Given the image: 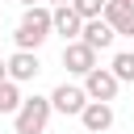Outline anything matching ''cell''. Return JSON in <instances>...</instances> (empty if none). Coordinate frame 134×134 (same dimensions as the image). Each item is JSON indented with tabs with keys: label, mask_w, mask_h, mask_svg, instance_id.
Wrapping results in <instances>:
<instances>
[{
	"label": "cell",
	"mask_w": 134,
	"mask_h": 134,
	"mask_svg": "<svg viewBox=\"0 0 134 134\" xmlns=\"http://www.w3.org/2000/svg\"><path fill=\"white\" fill-rule=\"evenodd\" d=\"M50 38V8L46 4H34V8H25V17H21V25L13 29V42H17V50H34L38 54V46Z\"/></svg>",
	"instance_id": "cell-1"
},
{
	"label": "cell",
	"mask_w": 134,
	"mask_h": 134,
	"mask_svg": "<svg viewBox=\"0 0 134 134\" xmlns=\"http://www.w3.org/2000/svg\"><path fill=\"white\" fill-rule=\"evenodd\" d=\"M46 121H50V100L46 96H25L21 100V109L13 113V126H17V134H42L46 130Z\"/></svg>",
	"instance_id": "cell-2"
},
{
	"label": "cell",
	"mask_w": 134,
	"mask_h": 134,
	"mask_svg": "<svg viewBox=\"0 0 134 134\" xmlns=\"http://www.w3.org/2000/svg\"><path fill=\"white\" fill-rule=\"evenodd\" d=\"M80 88H84V96H88V100L113 105V96H117V88H121V84L109 75V67H92V71L84 75V84H80Z\"/></svg>",
	"instance_id": "cell-3"
},
{
	"label": "cell",
	"mask_w": 134,
	"mask_h": 134,
	"mask_svg": "<svg viewBox=\"0 0 134 134\" xmlns=\"http://www.w3.org/2000/svg\"><path fill=\"white\" fill-rule=\"evenodd\" d=\"M46 100H50V113H67V117H80V109L88 105L84 88H80V84H67V80H63V84H59Z\"/></svg>",
	"instance_id": "cell-4"
},
{
	"label": "cell",
	"mask_w": 134,
	"mask_h": 134,
	"mask_svg": "<svg viewBox=\"0 0 134 134\" xmlns=\"http://www.w3.org/2000/svg\"><path fill=\"white\" fill-rule=\"evenodd\" d=\"M38 71H42V63H38L34 50H13V54L4 59V75H8L13 84H29V80H38Z\"/></svg>",
	"instance_id": "cell-5"
},
{
	"label": "cell",
	"mask_w": 134,
	"mask_h": 134,
	"mask_svg": "<svg viewBox=\"0 0 134 134\" xmlns=\"http://www.w3.org/2000/svg\"><path fill=\"white\" fill-rule=\"evenodd\" d=\"M63 67H67L71 75H80V80H84V75L96 67V50H88V46L75 38V42H67V46H63Z\"/></svg>",
	"instance_id": "cell-6"
},
{
	"label": "cell",
	"mask_w": 134,
	"mask_h": 134,
	"mask_svg": "<svg viewBox=\"0 0 134 134\" xmlns=\"http://www.w3.org/2000/svg\"><path fill=\"white\" fill-rule=\"evenodd\" d=\"M80 126H84L88 134H105V130L113 126V105H100V100H88V105L80 109Z\"/></svg>",
	"instance_id": "cell-7"
},
{
	"label": "cell",
	"mask_w": 134,
	"mask_h": 134,
	"mask_svg": "<svg viewBox=\"0 0 134 134\" xmlns=\"http://www.w3.org/2000/svg\"><path fill=\"white\" fill-rule=\"evenodd\" d=\"M100 21H105L113 34H130V38H134V8H126L121 0H105Z\"/></svg>",
	"instance_id": "cell-8"
},
{
	"label": "cell",
	"mask_w": 134,
	"mask_h": 134,
	"mask_svg": "<svg viewBox=\"0 0 134 134\" xmlns=\"http://www.w3.org/2000/svg\"><path fill=\"white\" fill-rule=\"evenodd\" d=\"M113 38H117V34H113L100 17H92V21H84V25H80V42H84L88 50H109V46H113Z\"/></svg>",
	"instance_id": "cell-9"
},
{
	"label": "cell",
	"mask_w": 134,
	"mask_h": 134,
	"mask_svg": "<svg viewBox=\"0 0 134 134\" xmlns=\"http://www.w3.org/2000/svg\"><path fill=\"white\" fill-rule=\"evenodd\" d=\"M80 17L71 13V4H59V8H50V34H63L67 42H75L80 38Z\"/></svg>",
	"instance_id": "cell-10"
},
{
	"label": "cell",
	"mask_w": 134,
	"mask_h": 134,
	"mask_svg": "<svg viewBox=\"0 0 134 134\" xmlns=\"http://www.w3.org/2000/svg\"><path fill=\"white\" fill-rule=\"evenodd\" d=\"M109 75L117 84H134V50H117L113 63H109Z\"/></svg>",
	"instance_id": "cell-11"
},
{
	"label": "cell",
	"mask_w": 134,
	"mask_h": 134,
	"mask_svg": "<svg viewBox=\"0 0 134 134\" xmlns=\"http://www.w3.org/2000/svg\"><path fill=\"white\" fill-rule=\"evenodd\" d=\"M21 100H25V96H21V84L4 80V84H0V113H17Z\"/></svg>",
	"instance_id": "cell-12"
},
{
	"label": "cell",
	"mask_w": 134,
	"mask_h": 134,
	"mask_svg": "<svg viewBox=\"0 0 134 134\" xmlns=\"http://www.w3.org/2000/svg\"><path fill=\"white\" fill-rule=\"evenodd\" d=\"M100 8H105V0H71V13H75L80 21H92V17H100Z\"/></svg>",
	"instance_id": "cell-13"
},
{
	"label": "cell",
	"mask_w": 134,
	"mask_h": 134,
	"mask_svg": "<svg viewBox=\"0 0 134 134\" xmlns=\"http://www.w3.org/2000/svg\"><path fill=\"white\" fill-rule=\"evenodd\" d=\"M4 80H8V75H4V59H0V84H4Z\"/></svg>",
	"instance_id": "cell-14"
},
{
	"label": "cell",
	"mask_w": 134,
	"mask_h": 134,
	"mask_svg": "<svg viewBox=\"0 0 134 134\" xmlns=\"http://www.w3.org/2000/svg\"><path fill=\"white\" fill-rule=\"evenodd\" d=\"M21 4H25V8H34V4H38V0H21Z\"/></svg>",
	"instance_id": "cell-15"
},
{
	"label": "cell",
	"mask_w": 134,
	"mask_h": 134,
	"mask_svg": "<svg viewBox=\"0 0 134 134\" xmlns=\"http://www.w3.org/2000/svg\"><path fill=\"white\" fill-rule=\"evenodd\" d=\"M50 4H54V8H59V4H71V0H50Z\"/></svg>",
	"instance_id": "cell-16"
},
{
	"label": "cell",
	"mask_w": 134,
	"mask_h": 134,
	"mask_svg": "<svg viewBox=\"0 0 134 134\" xmlns=\"http://www.w3.org/2000/svg\"><path fill=\"white\" fill-rule=\"evenodd\" d=\"M121 4H126V8H134V0H121Z\"/></svg>",
	"instance_id": "cell-17"
}]
</instances>
